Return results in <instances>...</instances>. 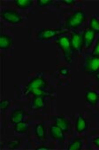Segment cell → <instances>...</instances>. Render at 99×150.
Returning a JSON list of instances; mask_svg holds the SVG:
<instances>
[{"label":"cell","mask_w":99,"mask_h":150,"mask_svg":"<svg viewBox=\"0 0 99 150\" xmlns=\"http://www.w3.org/2000/svg\"><path fill=\"white\" fill-rule=\"evenodd\" d=\"M57 46L64 53V58L67 62H71L73 56H74V51L71 46V39L68 36H60L57 38L56 40Z\"/></svg>","instance_id":"obj_1"},{"label":"cell","mask_w":99,"mask_h":150,"mask_svg":"<svg viewBox=\"0 0 99 150\" xmlns=\"http://www.w3.org/2000/svg\"><path fill=\"white\" fill-rule=\"evenodd\" d=\"M86 21V14L82 10H76L65 19V27L68 29L80 28Z\"/></svg>","instance_id":"obj_2"},{"label":"cell","mask_w":99,"mask_h":150,"mask_svg":"<svg viewBox=\"0 0 99 150\" xmlns=\"http://www.w3.org/2000/svg\"><path fill=\"white\" fill-rule=\"evenodd\" d=\"M63 33L61 28H43L37 32V38L39 41H48L60 37Z\"/></svg>","instance_id":"obj_3"},{"label":"cell","mask_w":99,"mask_h":150,"mask_svg":"<svg viewBox=\"0 0 99 150\" xmlns=\"http://www.w3.org/2000/svg\"><path fill=\"white\" fill-rule=\"evenodd\" d=\"M2 19L10 24H20L23 21L21 15L14 10H5L1 13Z\"/></svg>","instance_id":"obj_4"},{"label":"cell","mask_w":99,"mask_h":150,"mask_svg":"<svg viewBox=\"0 0 99 150\" xmlns=\"http://www.w3.org/2000/svg\"><path fill=\"white\" fill-rule=\"evenodd\" d=\"M83 69L84 70L88 71L90 73H94V74L99 72V57H96V56L88 57L85 61Z\"/></svg>","instance_id":"obj_5"},{"label":"cell","mask_w":99,"mask_h":150,"mask_svg":"<svg viewBox=\"0 0 99 150\" xmlns=\"http://www.w3.org/2000/svg\"><path fill=\"white\" fill-rule=\"evenodd\" d=\"M46 86H47V81L43 76H35L29 81V83L26 86V91L27 93L32 89H37V88L45 89Z\"/></svg>","instance_id":"obj_6"},{"label":"cell","mask_w":99,"mask_h":150,"mask_svg":"<svg viewBox=\"0 0 99 150\" xmlns=\"http://www.w3.org/2000/svg\"><path fill=\"white\" fill-rule=\"evenodd\" d=\"M71 39V46L74 52H82V49L84 47L83 45V41H82V36L81 34L78 32H73L70 37Z\"/></svg>","instance_id":"obj_7"},{"label":"cell","mask_w":99,"mask_h":150,"mask_svg":"<svg viewBox=\"0 0 99 150\" xmlns=\"http://www.w3.org/2000/svg\"><path fill=\"white\" fill-rule=\"evenodd\" d=\"M95 33L91 31L90 29H85L83 33L81 34L82 36V41H83V45L87 49H89L92 46V44L94 43L95 39Z\"/></svg>","instance_id":"obj_8"},{"label":"cell","mask_w":99,"mask_h":150,"mask_svg":"<svg viewBox=\"0 0 99 150\" xmlns=\"http://www.w3.org/2000/svg\"><path fill=\"white\" fill-rule=\"evenodd\" d=\"M87 129H88V122L86 118L81 114H79L75 121V131L78 133H83L87 131Z\"/></svg>","instance_id":"obj_9"},{"label":"cell","mask_w":99,"mask_h":150,"mask_svg":"<svg viewBox=\"0 0 99 150\" xmlns=\"http://www.w3.org/2000/svg\"><path fill=\"white\" fill-rule=\"evenodd\" d=\"M26 113L23 109H15L12 112L10 115V123L12 125H17L24 121Z\"/></svg>","instance_id":"obj_10"},{"label":"cell","mask_w":99,"mask_h":150,"mask_svg":"<svg viewBox=\"0 0 99 150\" xmlns=\"http://www.w3.org/2000/svg\"><path fill=\"white\" fill-rule=\"evenodd\" d=\"M50 135L53 139L58 140V141H63L65 140V138L64 132L55 124L50 127Z\"/></svg>","instance_id":"obj_11"},{"label":"cell","mask_w":99,"mask_h":150,"mask_svg":"<svg viewBox=\"0 0 99 150\" xmlns=\"http://www.w3.org/2000/svg\"><path fill=\"white\" fill-rule=\"evenodd\" d=\"M85 100L91 106H95L99 101V94L93 90H88L85 93Z\"/></svg>","instance_id":"obj_12"},{"label":"cell","mask_w":99,"mask_h":150,"mask_svg":"<svg viewBox=\"0 0 99 150\" xmlns=\"http://www.w3.org/2000/svg\"><path fill=\"white\" fill-rule=\"evenodd\" d=\"M13 45V39L10 36L6 34L0 35V49L1 50H8Z\"/></svg>","instance_id":"obj_13"},{"label":"cell","mask_w":99,"mask_h":150,"mask_svg":"<svg viewBox=\"0 0 99 150\" xmlns=\"http://www.w3.org/2000/svg\"><path fill=\"white\" fill-rule=\"evenodd\" d=\"M55 125L58 126L64 132H67L69 130V123L63 116H57L55 118Z\"/></svg>","instance_id":"obj_14"},{"label":"cell","mask_w":99,"mask_h":150,"mask_svg":"<svg viewBox=\"0 0 99 150\" xmlns=\"http://www.w3.org/2000/svg\"><path fill=\"white\" fill-rule=\"evenodd\" d=\"M35 134L37 136V139H43L46 137V130L44 128V124L39 123L36 125L35 127Z\"/></svg>","instance_id":"obj_15"},{"label":"cell","mask_w":99,"mask_h":150,"mask_svg":"<svg viewBox=\"0 0 99 150\" xmlns=\"http://www.w3.org/2000/svg\"><path fill=\"white\" fill-rule=\"evenodd\" d=\"M32 105L37 109H42L45 106L44 97L43 96H35L32 100Z\"/></svg>","instance_id":"obj_16"},{"label":"cell","mask_w":99,"mask_h":150,"mask_svg":"<svg viewBox=\"0 0 99 150\" xmlns=\"http://www.w3.org/2000/svg\"><path fill=\"white\" fill-rule=\"evenodd\" d=\"M88 29H90L91 31L95 32V34H99V19L97 17L93 16L90 18Z\"/></svg>","instance_id":"obj_17"},{"label":"cell","mask_w":99,"mask_h":150,"mask_svg":"<svg viewBox=\"0 0 99 150\" xmlns=\"http://www.w3.org/2000/svg\"><path fill=\"white\" fill-rule=\"evenodd\" d=\"M33 4H34V2H33L32 0H14V5L18 8L22 9V10L31 7Z\"/></svg>","instance_id":"obj_18"},{"label":"cell","mask_w":99,"mask_h":150,"mask_svg":"<svg viewBox=\"0 0 99 150\" xmlns=\"http://www.w3.org/2000/svg\"><path fill=\"white\" fill-rule=\"evenodd\" d=\"M28 127H29L28 124L23 121L17 125H14V131H15V132H17L19 134H24L27 132Z\"/></svg>","instance_id":"obj_19"},{"label":"cell","mask_w":99,"mask_h":150,"mask_svg":"<svg viewBox=\"0 0 99 150\" xmlns=\"http://www.w3.org/2000/svg\"><path fill=\"white\" fill-rule=\"evenodd\" d=\"M83 146V142L81 139H74L67 146V150H81Z\"/></svg>","instance_id":"obj_20"},{"label":"cell","mask_w":99,"mask_h":150,"mask_svg":"<svg viewBox=\"0 0 99 150\" xmlns=\"http://www.w3.org/2000/svg\"><path fill=\"white\" fill-rule=\"evenodd\" d=\"M27 93L28 94H32L33 97L35 96H43L44 98H46V94H45V90L44 89H41V88H37V89H32L30 91H28Z\"/></svg>","instance_id":"obj_21"},{"label":"cell","mask_w":99,"mask_h":150,"mask_svg":"<svg viewBox=\"0 0 99 150\" xmlns=\"http://www.w3.org/2000/svg\"><path fill=\"white\" fill-rule=\"evenodd\" d=\"M10 105H11L10 100H7V99L2 100L1 102H0V108H1V111L2 112H5L6 109H8V108L10 107Z\"/></svg>","instance_id":"obj_22"},{"label":"cell","mask_w":99,"mask_h":150,"mask_svg":"<svg viewBox=\"0 0 99 150\" xmlns=\"http://www.w3.org/2000/svg\"><path fill=\"white\" fill-rule=\"evenodd\" d=\"M37 4L39 7H45V6H49L52 5L53 1L52 0H38Z\"/></svg>","instance_id":"obj_23"},{"label":"cell","mask_w":99,"mask_h":150,"mask_svg":"<svg viewBox=\"0 0 99 150\" xmlns=\"http://www.w3.org/2000/svg\"><path fill=\"white\" fill-rule=\"evenodd\" d=\"M92 56H96V57H99V38L96 40L95 42V45L92 50Z\"/></svg>","instance_id":"obj_24"},{"label":"cell","mask_w":99,"mask_h":150,"mask_svg":"<svg viewBox=\"0 0 99 150\" xmlns=\"http://www.w3.org/2000/svg\"><path fill=\"white\" fill-rule=\"evenodd\" d=\"M58 72H59V74H60L61 76H67L70 74V70H69V69L67 68V67H61V68L59 69Z\"/></svg>","instance_id":"obj_25"},{"label":"cell","mask_w":99,"mask_h":150,"mask_svg":"<svg viewBox=\"0 0 99 150\" xmlns=\"http://www.w3.org/2000/svg\"><path fill=\"white\" fill-rule=\"evenodd\" d=\"M20 143V141L19 139H15L14 140L9 142V147H10L11 149H15V148H17V147L19 146Z\"/></svg>","instance_id":"obj_26"},{"label":"cell","mask_w":99,"mask_h":150,"mask_svg":"<svg viewBox=\"0 0 99 150\" xmlns=\"http://www.w3.org/2000/svg\"><path fill=\"white\" fill-rule=\"evenodd\" d=\"M60 3L63 5H65V6H74L76 4V2L74 1V0H61Z\"/></svg>","instance_id":"obj_27"},{"label":"cell","mask_w":99,"mask_h":150,"mask_svg":"<svg viewBox=\"0 0 99 150\" xmlns=\"http://www.w3.org/2000/svg\"><path fill=\"white\" fill-rule=\"evenodd\" d=\"M93 144H94L96 147L99 148V137H96V138H95V139H93Z\"/></svg>","instance_id":"obj_28"},{"label":"cell","mask_w":99,"mask_h":150,"mask_svg":"<svg viewBox=\"0 0 99 150\" xmlns=\"http://www.w3.org/2000/svg\"><path fill=\"white\" fill-rule=\"evenodd\" d=\"M37 150H51V148L49 147V146H40L38 147H37Z\"/></svg>","instance_id":"obj_29"},{"label":"cell","mask_w":99,"mask_h":150,"mask_svg":"<svg viewBox=\"0 0 99 150\" xmlns=\"http://www.w3.org/2000/svg\"><path fill=\"white\" fill-rule=\"evenodd\" d=\"M95 77L96 81H98V82H99V72H97V73H95Z\"/></svg>","instance_id":"obj_30"}]
</instances>
